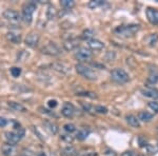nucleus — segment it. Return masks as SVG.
<instances>
[{
  "label": "nucleus",
  "instance_id": "1",
  "mask_svg": "<svg viewBox=\"0 0 158 156\" xmlns=\"http://www.w3.org/2000/svg\"><path fill=\"white\" fill-rule=\"evenodd\" d=\"M75 68L78 74H80L81 76H83V77L89 79V80H96L97 79V74L95 73V71H93L89 66L82 65V63H78V65H76Z\"/></svg>",
  "mask_w": 158,
  "mask_h": 156
},
{
  "label": "nucleus",
  "instance_id": "18",
  "mask_svg": "<svg viewBox=\"0 0 158 156\" xmlns=\"http://www.w3.org/2000/svg\"><path fill=\"white\" fill-rule=\"evenodd\" d=\"M126 119H127V121H128V124H130V126H132L133 128H139L140 127L139 119L137 118L136 116H134V115H127Z\"/></svg>",
  "mask_w": 158,
  "mask_h": 156
},
{
  "label": "nucleus",
  "instance_id": "41",
  "mask_svg": "<svg viewBox=\"0 0 158 156\" xmlns=\"http://www.w3.org/2000/svg\"><path fill=\"white\" fill-rule=\"evenodd\" d=\"M22 156H31V155L27 154V153H24V154H22Z\"/></svg>",
  "mask_w": 158,
  "mask_h": 156
},
{
  "label": "nucleus",
  "instance_id": "33",
  "mask_svg": "<svg viewBox=\"0 0 158 156\" xmlns=\"http://www.w3.org/2000/svg\"><path fill=\"white\" fill-rule=\"evenodd\" d=\"M149 107L153 110V111H155L156 113H158V102H156V101L149 102Z\"/></svg>",
  "mask_w": 158,
  "mask_h": 156
},
{
  "label": "nucleus",
  "instance_id": "28",
  "mask_svg": "<svg viewBox=\"0 0 158 156\" xmlns=\"http://www.w3.org/2000/svg\"><path fill=\"white\" fill-rule=\"evenodd\" d=\"M11 74H12V76L13 77H15V78H17V77H19L20 75H21V69L20 68H17V66H13V68H11Z\"/></svg>",
  "mask_w": 158,
  "mask_h": 156
},
{
  "label": "nucleus",
  "instance_id": "35",
  "mask_svg": "<svg viewBox=\"0 0 158 156\" xmlns=\"http://www.w3.org/2000/svg\"><path fill=\"white\" fill-rule=\"evenodd\" d=\"M77 95L88 96V97H91V98H97V95H96L95 93H91V92H86V93H78Z\"/></svg>",
  "mask_w": 158,
  "mask_h": 156
},
{
  "label": "nucleus",
  "instance_id": "21",
  "mask_svg": "<svg viewBox=\"0 0 158 156\" xmlns=\"http://www.w3.org/2000/svg\"><path fill=\"white\" fill-rule=\"evenodd\" d=\"M77 153V150L74 147H72V145H68V147L62 149V154L64 156H78Z\"/></svg>",
  "mask_w": 158,
  "mask_h": 156
},
{
  "label": "nucleus",
  "instance_id": "6",
  "mask_svg": "<svg viewBox=\"0 0 158 156\" xmlns=\"http://www.w3.org/2000/svg\"><path fill=\"white\" fill-rule=\"evenodd\" d=\"M92 52L91 50L89 48H80L79 50H77V52L75 53V58L77 60H80V61H85V60H88L90 59L92 57Z\"/></svg>",
  "mask_w": 158,
  "mask_h": 156
},
{
  "label": "nucleus",
  "instance_id": "3",
  "mask_svg": "<svg viewBox=\"0 0 158 156\" xmlns=\"http://www.w3.org/2000/svg\"><path fill=\"white\" fill-rule=\"evenodd\" d=\"M36 10V3L35 2H29L24 4L22 9V18L27 23H31L33 20V14Z\"/></svg>",
  "mask_w": 158,
  "mask_h": 156
},
{
  "label": "nucleus",
  "instance_id": "29",
  "mask_svg": "<svg viewBox=\"0 0 158 156\" xmlns=\"http://www.w3.org/2000/svg\"><path fill=\"white\" fill-rule=\"evenodd\" d=\"M63 129H64V131L68 132L69 134H70V133H73V132L76 131V127L74 126L73 124H64V126H63Z\"/></svg>",
  "mask_w": 158,
  "mask_h": 156
},
{
  "label": "nucleus",
  "instance_id": "11",
  "mask_svg": "<svg viewBox=\"0 0 158 156\" xmlns=\"http://www.w3.org/2000/svg\"><path fill=\"white\" fill-rule=\"evenodd\" d=\"M147 16L150 22H152L153 24H158V11L152 7H149L147 10Z\"/></svg>",
  "mask_w": 158,
  "mask_h": 156
},
{
  "label": "nucleus",
  "instance_id": "37",
  "mask_svg": "<svg viewBox=\"0 0 158 156\" xmlns=\"http://www.w3.org/2000/svg\"><path fill=\"white\" fill-rule=\"evenodd\" d=\"M79 156H97L96 152H82Z\"/></svg>",
  "mask_w": 158,
  "mask_h": 156
},
{
  "label": "nucleus",
  "instance_id": "23",
  "mask_svg": "<svg viewBox=\"0 0 158 156\" xmlns=\"http://www.w3.org/2000/svg\"><path fill=\"white\" fill-rule=\"evenodd\" d=\"M138 119L142 120V121L149 122L153 119V115L148 113V112H140V113L138 114Z\"/></svg>",
  "mask_w": 158,
  "mask_h": 156
},
{
  "label": "nucleus",
  "instance_id": "10",
  "mask_svg": "<svg viewBox=\"0 0 158 156\" xmlns=\"http://www.w3.org/2000/svg\"><path fill=\"white\" fill-rule=\"evenodd\" d=\"M4 135H6V139L7 144L13 145L18 144L19 140L21 139V138H20L15 132H6Z\"/></svg>",
  "mask_w": 158,
  "mask_h": 156
},
{
  "label": "nucleus",
  "instance_id": "15",
  "mask_svg": "<svg viewBox=\"0 0 158 156\" xmlns=\"http://www.w3.org/2000/svg\"><path fill=\"white\" fill-rule=\"evenodd\" d=\"M52 68L54 69L55 71H57V72H59V73H62V74H68L69 72H71L70 68H69L68 65H63V63H60V62L53 63Z\"/></svg>",
  "mask_w": 158,
  "mask_h": 156
},
{
  "label": "nucleus",
  "instance_id": "19",
  "mask_svg": "<svg viewBox=\"0 0 158 156\" xmlns=\"http://www.w3.org/2000/svg\"><path fill=\"white\" fill-rule=\"evenodd\" d=\"M141 92L146 97H149V98H153V99H158V91L154 90V89H144Z\"/></svg>",
  "mask_w": 158,
  "mask_h": 156
},
{
  "label": "nucleus",
  "instance_id": "24",
  "mask_svg": "<svg viewBox=\"0 0 158 156\" xmlns=\"http://www.w3.org/2000/svg\"><path fill=\"white\" fill-rule=\"evenodd\" d=\"M89 134H90V131L86 129H81L79 130L77 132V135H76V137L78 138L79 140H85L86 137L89 136Z\"/></svg>",
  "mask_w": 158,
  "mask_h": 156
},
{
  "label": "nucleus",
  "instance_id": "20",
  "mask_svg": "<svg viewBox=\"0 0 158 156\" xmlns=\"http://www.w3.org/2000/svg\"><path fill=\"white\" fill-rule=\"evenodd\" d=\"M6 38L9 41H11L13 43H20L21 41V36L19 34H16V33H13V32H10L6 34Z\"/></svg>",
  "mask_w": 158,
  "mask_h": 156
},
{
  "label": "nucleus",
  "instance_id": "12",
  "mask_svg": "<svg viewBox=\"0 0 158 156\" xmlns=\"http://www.w3.org/2000/svg\"><path fill=\"white\" fill-rule=\"evenodd\" d=\"M1 152L4 156H14L16 154V148L13 145L6 144L1 147Z\"/></svg>",
  "mask_w": 158,
  "mask_h": 156
},
{
  "label": "nucleus",
  "instance_id": "22",
  "mask_svg": "<svg viewBox=\"0 0 158 156\" xmlns=\"http://www.w3.org/2000/svg\"><path fill=\"white\" fill-rule=\"evenodd\" d=\"M57 16V10L55 9L53 6H49L47 10V18L49 20H53Z\"/></svg>",
  "mask_w": 158,
  "mask_h": 156
},
{
  "label": "nucleus",
  "instance_id": "14",
  "mask_svg": "<svg viewBox=\"0 0 158 156\" xmlns=\"http://www.w3.org/2000/svg\"><path fill=\"white\" fill-rule=\"evenodd\" d=\"M88 45H89V48L93 51H100L104 48V43L98 39H91L90 41L88 42Z\"/></svg>",
  "mask_w": 158,
  "mask_h": 156
},
{
  "label": "nucleus",
  "instance_id": "27",
  "mask_svg": "<svg viewBox=\"0 0 158 156\" xmlns=\"http://www.w3.org/2000/svg\"><path fill=\"white\" fill-rule=\"evenodd\" d=\"M93 35H94V32L92 30H85V31H83V33H82V38L90 41L91 39H93Z\"/></svg>",
  "mask_w": 158,
  "mask_h": 156
},
{
  "label": "nucleus",
  "instance_id": "30",
  "mask_svg": "<svg viewBox=\"0 0 158 156\" xmlns=\"http://www.w3.org/2000/svg\"><path fill=\"white\" fill-rule=\"evenodd\" d=\"M60 138L63 140V141L68 142V144H72L73 140H74V137H73V136H71L70 134H63V135H61V137H60Z\"/></svg>",
  "mask_w": 158,
  "mask_h": 156
},
{
  "label": "nucleus",
  "instance_id": "4",
  "mask_svg": "<svg viewBox=\"0 0 158 156\" xmlns=\"http://www.w3.org/2000/svg\"><path fill=\"white\" fill-rule=\"evenodd\" d=\"M139 30V25L138 24H130L127 27H120L116 30V32H118L119 34L124 35V36H132L133 34L137 32Z\"/></svg>",
  "mask_w": 158,
  "mask_h": 156
},
{
  "label": "nucleus",
  "instance_id": "34",
  "mask_svg": "<svg viewBox=\"0 0 158 156\" xmlns=\"http://www.w3.org/2000/svg\"><path fill=\"white\" fill-rule=\"evenodd\" d=\"M149 82H151V83H156L157 81H158V74H154V75H150V77H149Z\"/></svg>",
  "mask_w": 158,
  "mask_h": 156
},
{
  "label": "nucleus",
  "instance_id": "25",
  "mask_svg": "<svg viewBox=\"0 0 158 156\" xmlns=\"http://www.w3.org/2000/svg\"><path fill=\"white\" fill-rule=\"evenodd\" d=\"M60 6L64 9H73L75 6V1L74 0H61L60 1Z\"/></svg>",
  "mask_w": 158,
  "mask_h": 156
},
{
  "label": "nucleus",
  "instance_id": "13",
  "mask_svg": "<svg viewBox=\"0 0 158 156\" xmlns=\"http://www.w3.org/2000/svg\"><path fill=\"white\" fill-rule=\"evenodd\" d=\"M79 45V41L75 38H72V39H68L63 42V48H64L65 51H73L75 50Z\"/></svg>",
  "mask_w": 158,
  "mask_h": 156
},
{
  "label": "nucleus",
  "instance_id": "36",
  "mask_svg": "<svg viewBox=\"0 0 158 156\" xmlns=\"http://www.w3.org/2000/svg\"><path fill=\"white\" fill-rule=\"evenodd\" d=\"M48 104H49V107H50L51 109H55L56 107H57L58 103H57V101L54 100V99H51V100L48 102Z\"/></svg>",
  "mask_w": 158,
  "mask_h": 156
},
{
  "label": "nucleus",
  "instance_id": "8",
  "mask_svg": "<svg viewBox=\"0 0 158 156\" xmlns=\"http://www.w3.org/2000/svg\"><path fill=\"white\" fill-rule=\"evenodd\" d=\"M3 17L11 22H18L20 20L19 13L14 11V10H11V9H7L3 12Z\"/></svg>",
  "mask_w": 158,
  "mask_h": 156
},
{
  "label": "nucleus",
  "instance_id": "38",
  "mask_svg": "<svg viewBox=\"0 0 158 156\" xmlns=\"http://www.w3.org/2000/svg\"><path fill=\"white\" fill-rule=\"evenodd\" d=\"M7 124V120L4 117H0V128H4Z\"/></svg>",
  "mask_w": 158,
  "mask_h": 156
},
{
  "label": "nucleus",
  "instance_id": "5",
  "mask_svg": "<svg viewBox=\"0 0 158 156\" xmlns=\"http://www.w3.org/2000/svg\"><path fill=\"white\" fill-rule=\"evenodd\" d=\"M41 52L43 54L51 55V56H57L60 54V48L55 44L54 42H49L41 48Z\"/></svg>",
  "mask_w": 158,
  "mask_h": 156
},
{
  "label": "nucleus",
  "instance_id": "7",
  "mask_svg": "<svg viewBox=\"0 0 158 156\" xmlns=\"http://www.w3.org/2000/svg\"><path fill=\"white\" fill-rule=\"evenodd\" d=\"M24 42L27 47H31V48L36 47L37 43L39 42V34L35 32H31L30 34L27 35V37H25V39H24Z\"/></svg>",
  "mask_w": 158,
  "mask_h": 156
},
{
  "label": "nucleus",
  "instance_id": "32",
  "mask_svg": "<svg viewBox=\"0 0 158 156\" xmlns=\"http://www.w3.org/2000/svg\"><path fill=\"white\" fill-rule=\"evenodd\" d=\"M158 40V35L157 34H152L151 36L149 37V44L151 45V47H153V45L156 44Z\"/></svg>",
  "mask_w": 158,
  "mask_h": 156
},
{
  "label": "nucleus",
  "instance_id": "9",
  "mask_svg": "<svg viewBox=\"0 0 158 156\" xmlns=\"http://www.w3.org/2000/svg\"><path fill=\"white\" fill-rule=\"evenodd\" d=\"M74 113H75V108H74L73 104L70 103V102H65V103L63 104L62 109H61V114L64 117L71 118L74 115Z\"/></svg>",
  "mask_w": 158,
  "mask_h": 156
},
{
  "label": "nucleus",
  "instance_id": "2",
  "mask_svg": "<svg viewBox=\"0 0 158 156\" xmlns=\"http://www.w3.org/2000/svg\"><path fill=\"white\" fill-rule=\"evenodd\" d=\"M111 78L117 83H124L129 81V74L122 69H114L111 72Z\"/></svg>",
  "mask_w": 158,
  "mask_h": 156
},
{
  "label": "nucleus",
  "instance_id": "26",
  "mask_svg": "<svg viewBox=\"0 0 158 156\" xmlns=\"http://www.w3.org/2000/svg\"><path fill=\"white\" fill-rule=\"evenodd\" d=\"M104 3V1L103 0H93V1H90L89 2V7L90 9H96V7H99V6H101L102 4Z\"/></svg>",
  "mask_w": 158,
  "mask_h": 156
},
{
  "label": "nucleus",
  "instance_id": "17",
  "mask_svg": "<svg viewBox=\"0 0 158 156\" xmlns=\"http://www.w3.org/2000/svg\"><path fill=\"white\" fill-rule=\"evenodd\" d=\"M9 107L11 108L13 111H16V112H27V108L24 106H22L21 103L16 101H10L9 102Z\"/></svg>",
  "mask_w": 158,
  "mask_h": 156
},
{
  "label": "nucleus",
  "instance_id": "31",
  "mask_svg": "<svg viewBox=\"0 0 158 156\" xmlns=\"http://www.w3.org/2000/svg\"><path fill=\"white\" fill-rule=\"evenodd\" d=\"M94 110H95V112L100 113V114H106V113H108V109H106V107H102V106L94 107Z\"/></svg>",
  "mask_w": 158,
  "mask_h": 156
},
{
  "label": "nucleus",
  "instance_id": "39",
  "mask_svg": "<svg viewBox=\"0 0 158 156\" xmlns=\"http://www.w3.org/2000/svg\"><path fill=\"white\" fill-rule=\"evenodd\" d=\"M121 156H136V154H135L133 151H126L124 153H122Z\"/></svg>",
  "mask_w": 158,
  "mask_h": 156
},
{
  "label": "nucleus",
  "instance_id": "40",
  "mask_svg": "<svg viewBox=\"0 0 158 156\" xmlns=\"http://www.w3.org/2000/svg\"><path fill=\"white\" fill-rule=\"evenodd\" d=\"M37 156H47V155H45L44 153H39V154H38Z\"/></svg>",
  "mask_w": 158,
  "mask_h": 156
},
{
  "label": "nucleus",
  "instance_id": "16",
  "mask_svg": "<svg viewBox=\"0 0 158 156\" xmlns=\"http://www.w3.org/2000/svg\"><path fill=\"white\" fill-rule=\"evenodd\" d=\"M43 124H44V128L49 131L51 134H57L58 133V126L55 124V122L53 121H44L43 122Z\"/></svg>",
  "mask_w": 158,
  "mask_h": 156
}]
</instances>
